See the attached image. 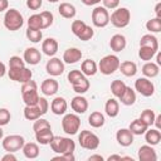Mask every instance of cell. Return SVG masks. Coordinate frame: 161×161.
<instances>
[{
  "instance_id": "6da1fadb",
  "label": "cell",
  "mask_w": 161,
  "mask_h": 161,
  "mask_svg": "<svg viewBox=\"0 0 161 161\" xmlns=\"http://www.w3.org/2000/svg\"><path fill=\"white\" fill-rule=\"evenodd\" d=\"M67 79L69 82V84H72V88L75 93L78 94H83L86 93L89 87H91V83L88 80V78L78 69H73L68 73L67 75Z\"/></svg>"
},
{
  "instance_id": "7a4b0ae2",
  "label": "cell",
  "mask_w": 161,
  "mask_h": 161,
  "mask_svg": "<svg viewBox=\"0 0 161 161\" xmlns=\"http://www.w3.org/2000/svg\"><path fill=\"white\" fill-rule=\"evenodd\" d=\"M50 148L53 152L62 155V153H73L75 150V143L69 137H62V136H53L52 141L49 142Z\"/></svg>"
},
{
  "instance_id": "3957f363",
  "label": "cell",
  "mask_w": 161,
  "mask_h": 161,
  "mask_svg": "<svg viewBox=\"0 0 161 161\" xmlns=\"http://www.w3.org/2000/svg\"><path fill=\"white\" fill-rule=\"evenodd\" d=\"M21 97L25 103V106H35L39 101V93H38V84L34 80H28L25 83H21Z\"/></svg>"
},
{
  "instance_id": "277c9868",
  "label": "cell",
  "mask_w": 161,
  "mask_h": 161,
  "mask_svg": "<svg viewBox=\"0 0 161 161\" xmlns=\"http://www.w3.org/2000/svg\"><path fill=\"white\" fill-rule=\"evenodd\" d=\"M24 24V18L16 9H8L4 15V26L10 31L19 30Z\"/></svg>"
},
{
  "instance_id": "5b68a950",
  "label": "cell",
  "mask_w": 161,
  "mask_h": 161,
  "mask_svg": "<svg viewBox=\"0 0 161 161\" xmlns=\"http://www.w3.org/2000/svg\"><path fill=\"white\" fill-rule=\"evenodd\" d=\"M109 21L114 28H126L131 21V13L127 8H116L109 15Z\"/></svg>"
},
{
  "instance_id": "8992f818",
  "label": "cell",
  "mask_w": 161,
  "mask_h": 161,
  "mask_svg": "<svg viewBox=\"0 0 161 161\" xmlns=\"http://www.w3.org/2000/svg\"><path fill=\"white\" fill-rule=\"evenodd\" d=\"M70 30L78 39L83 42L91 40L94 35V30L82 20H73L70 24Z\"/></svg>"
},
{
  "instance_id": "52a82bcc",
  "label": "cell",
  "mask_w": 161,
  "mask_h": 161,
  "mask_svg": "<svg viewBox=\"0 0 161 161\" xmlns=\"http://www.w3.org/2000/svg\"><path fill=\"white\" fill-rule=\"evenodd\" d=\"M119 58L114 54H108L103 57L98 63V70L104 75H111L116 70H118L119 67Z\"/></svg>"
},
{
  "instance_id": "ba28073f",
  "label": "cell",
  "mask_w": 161,
  "mask_h": 161,
  "mask_svg": "<svg viewBox=\"0 0 161 161\" xmlns=\"http://www.w3.org/2000/svg\"><path fill=\"white\" fill-rule=\"evenodd\" d=\"M78 142H79V146L82 148L94 151L99 146V137L96 133L84 130V131H80V133L78 136Z\"/></svg>"
},
{
  "instance_id": "9c48e42d",
  "label": "cell",
  "mask_w": 161,
  "mask_h": 161,
  "mask_svg": "<svg viewBox=\"0 0 161 161\" xmlns=\"http://www.w3.org/2000/svg\"><path fill=\"white\" fill-rule=\"evenodd\" d=\"M80 127V118L77 113H67L62 119V128L67 135H75Z\"/></svg>"
},
{
  "instance_id": "30bf717a",
  "label": "cell",
  "mask_w": 161,
  "mask_h": 161,
  "mask_svg": "<svg viewBox=\"0 0 161 161\" xmlns=\"http://www.w3.org/2000/svg\"><path fill=\"white\" fill-rule=\"evenodd\" d=\"M25 140L20 135H9L3 138L1 146L6 152H16L23 148Z\"/></svg>"
},
{
  "instance_id": "8fae6325",
  "label": "cell",
  "mask_w": 161,
  "mask_h": 161,
  "mask_svg": "<svg viewBox=\"0 0 161 161\" xmlns=\"http://www.w3.org/2000/svg\"><path fill=\"white\" fill-rule=\"evenodd\" d=\"M92 23L96 28H106L109 24V13L104 6H96L92 10Z\"/></svg>"
},
{
  "instance_id": "7c38bea8",
  "label": "cell",
  "mask_w": 161,
  "mask_h": 161,
  "mask_svg": "<svg viewBox=\"0 0 161 161\" xmlns=\"http://www.w3.org/2000/svg\"><path fill=\"white\" fill-rule=\"evenodd\" d=\"M8 75L11 80L18 82V83H25L28 80L31 79L33 77V72L26 68V67H21V68H9L8 70Z\"/></svg>"
},
{
  "instance_id": "4fadbf2b",
  "label": "cell",
  "mask_w": 161,
  "mask_h": 161,
  "mask_svg": "<svg viewBox=\"0 0 161 161\" xmlns=\"http://www.w3.org/2000/svg\"><path fill=\"white\" fill-rule=\"evenodd\" d=\"M135 91L143 97H151L155 93V84L146 77L137 78L135 80Z\"/></svg>"
},
{
  "instance_id": "5bb4252c",
  "label": "cell",
  "mask_w": 161,
  "mask_h": 161,
  "mask_svg": "<svg viewBox=\"0 0 161 161\" xmlns=\"http://www.w3.org/2000/svg\"><path fill=\"white\" fill-rule=\"evenodd\" d=\"M45 70L52 77H58L64 72V62L57 57H50L45 64Z\"/></svg>"
},
{
  "instance_id": "9a60e30c",
  "label": "cell",
  "mask_w": 161,
  "mask_h": 161,
  "mask_svg": "<svg viewBox=\"0 0 161 161\" xmlns=\"http://www.w3.org/2000/svg\"><path fill=\"white\" fill-rule=\"evenodd\" d=\"M23 59L25 63L30 64V65H36L40 63L42 60V54L40 52L34 48V47H29L24 50V54H23Z\"/></svg>"
},
{
  "instance_id": "2e32d148",
  "label": "cell",
  "mask_w": 161,
  "mask_h": 161,
  "mask_svg": "<svg viewBox=\"0 0 161 161\" xmlns=\"http://www.w3.org/2000/svg\"><path fill=\"white\" fill-rule=\"evenodd\" d=\"M70 107L72 109L77 113V114H83L86 113V111L88 109V101L86 97H83L82 94H78L75 97L72 98L70 101Z\"/></svg>"
},
{
  "instance_id": "e0dca14e",
  "label": "cell",
  "mask_w": 161,
  "mask_h": 161,
  "mask_svg": "<svg viewBox=\"0 0 161 161\" xmlns=\"http://www.w3.org/2000/svg\"><path fill=\"white\" fill-rule=\"evenodd\" d=\"M133 133L128 130V128H119L116 132V140L118 142V145L123 146V147H128L133 143Z\"/></svg>"
},
{
  "instance_id": "ac0fdd59",
  "label": "cell",
  "mask_w": 161,
  "mask_h": 161,
  "mask_svg": "<svg viewBox=\"0 0 161 161\" xmlns=\"http://www.w3.org/2000/svg\"><path fill=\"white\" fill-rule=\"evenodd\" d=\"M138 160L140 161H156L157 153L151 145H148V143L142 145L138 148Z\"/></svg>"
},
{
  "instance_id": "d6986e66",
  "label": "cell",
  "mask_w": 161,
  "mask_h": 161,
  "mask_svg": "<svg viewBox=\"0 0 161 161\" xmlns=\"http://www.w3.org/2000/svg\"><path fill=\"white\" fill-rule=\"evenodd\" d=\"M59 84L54 78H47L40 84V91L44 96H54L58 92Z\"/></svg>"
},
{
  "instance_id": "ffe728a7",
  "label": "cell",
  "mask_w": 161,
  "mask_h": 161,
  "mask_svg": "<svg viewBox=\"0 0 161 161\" xmlns=\"http://www.w3.org/2000/svg\"><path fill=\"white\" fill-rule=\"evenodd\" d=\"M82 52L78 48H68L64 53H63V62L67 64H74L77 62H79L82 59Z\"/></svg>"
},
{
  "instance_id": "44dd1931",
  "label": "cell",
  "mask_w": 161,
  "mask_h": 161,
  "mask_svg": "<svg viewBox=\"0 0 161 161\" xmlns=\"http://www.w3.org/2000/svg\"><path fill=\"white\" fill-rule=\"evenodd\" d=\"M58 48H59L58 42L54 38H47L42 43V50L48 57H54L57 54V52H58Z\"/></svg>"
},
{
  "instance_id": "7402d4cb",
  "label": "cell",
  "mask_w": 161,
  "mask_h": 161,
  "mask_svg": "<svg viewBox=\"0 0 161 161\" xmlns=\"http://www.w3.org/2000/svg\"><path fill=\"white\" fill-rule=\"evenodd\" d=\"M127 45V40H126V36L122 35V34H114L112 35L111 40H109V48L118 53V52H122Z\"/></svg>"
},
{
  "instance_id": "603a6c76",
  "label": "cell",
  "mask_w": 161,
  "mask_h": 161,
  "mask_svg": "<svg viewBox=\"0 0 161 161\" xmlns=\"http://www.w3.org/2000/svg\"><path fill=\"white\" fill-rule=\"evenodd\" d=\"M67 108H68V103L63 97H55L50 103V109L57 116L64 114L67 112Z\"/></svg>"
},
{
  "instance_id": "cb8c5ba5",
  "label": "cell",
  "mask_w": 161,
  "mask_h": 161,
  "mask_svg": "<svg viewBox=\"0 0 161 161\" xmlns=\"http://www.w3.org/2000/svg\"><path fill=\"white\" fill-rule=\"evenodd\" d=\"M80 72L86 77H92L98 72V65L93 59H86L80 64Z\"/></svg>"
},
{
  "instance_id": "d4e9b609",
  "label": "cell",
  "mask_w": 161,
  "mask_h": 161,
  "mask_svg": "<svg viewBox=\"0 0 161 161\" xmlns=\"http://www.w3.org/2000/svg\"><path fill=\"white\" fill-rule=\"evenodd\" d=\"M143 135H145V141L151 146H156L161 141V132L157 128H147Z\"/></svg>"
},
{
  "instance_id": "484cf974",
  "label": "cell",
  "mask_w": 161,
  "mask_h": 161,
  "mask_svg": "<svg viewBox=\"0 0 161 161\" xmlns=\"http://www.w3.org/2000/svg\"><path fill=\"white\" fill-rule=\"evenodd\" d=\"M58 11H59L60 16H63L64 19H73L77 14L75 6L70 3H60L59 8H58Z\"/></svg>"
},
{
  "instance_id": "4316f807",
  "label": "cell",
  "mask_w": 161,
  "mask_h": 161,
  "mask_svg": "<svg viewBox=\"0 0 161 161\" xmlns=\"http://www.w3.org/2000/svg\"><path fill=\"white\" fill-rule=\"evenodd\" d=\"M104 111H106V114L111 118H114L118 116L119 113V103L116 98H109L107 99L106 104H104Z\"/></svg>"
},
{
  "instance_id": "83f0119b",
  "label": "cell",
  "mask_w": 161,
  "mask_h": 161,
  "mask_svg": "<svg viewBox=\"0 0 161 161\" xmlns=\"http://www.w3.org/2000/svg\"><path fill=\"white\" fill-rule=\"evenodd\" d=\"M24 156L29 160H34L39 156V146L35 143V142H28V143H24L23 148H21Z\"/></svg>"
},
{
  "instance_id": "f1b7e54d",
  "label": "cell",
  "mask_w": 161,
  "mask_h": 161,
  "mask_svg": "<svg viewBox=\"0 0 161 161\" xmlns=\"http://www.w3.org/2000/svg\"><path fill=\"white\" fill-rule=\"evenodd\" d=\"M158 73H160V65H157L153 62H146L142 67V74L148 79L157 77Z\"/></svg>"
},
{
  "instance_id": "f546056e",
  "label": "cell",
  "mask_w": 161,
  "mask_h": 161,
  "mask_svg": "<svg viewBox=\"0 0 161 161\" xmlns=\"http://www.w3.org/2000/svg\"><path fill=\"white\" fill-rule=\"evenodd\" d=\"M118 69L126 77H133L137 73V65L135 62H131V60H125V62L119 63Z\"/></svg>"
},
{
  "instance_id": "4dcf8cb0",
  "label": "cell",
  "mask_w": 161,
  "mask_h": 161,
  "mask_svg": "<svg viewBox=\"0 0 161 161\" xmlns=\"http://www.w3.org/2000/svg\"><path fill=\"white\" fill-rule=\"evenodd\" d=\"M118 99L121 101V103L123 106H132V104H135V102H136V92H135V89H132L131 87H126L125 92L122 93V96Z\"/></svg>"
},
{
  "instance_id": "1f68e13d",
  "label": "cell",
  "mask_w": 161,
  "mask_h": 161,
  "mask_svg": "<svg viewBox=\"0 0 161 161\" xmlns=\"http://www.w3.org/2000/svg\"><path fill=\"white\" fill-rule=\"evenodd\" d=\"M106 122V118L103 116V113L98 112V111H94L89 114L88 117V123L91 125V127L93 128H101Z\"/></svg>"
},
{
  "instance_id": "d6a6232c",
  "label": "cell",
  "mask_w": 161,
  "mask_h": 161,
  "mask_svg": "<svg viewBox=\"0 0 161 161\" xmlns=\"http://www.w3.org/2000/svg\"><path fill=\"white\" fill-rule=\"evenodd\" d=\"M53 132H52V127L50 128H44L42 131L35 132V140L38 141V143L40 145H49V142L53 138Z\"/></svg>"
},
{
  "instance_id": "836d02e7",
  "label": "cell",
  "mask_w": 161,
  "mask_h": 161,
  "mask_svg": "<svg viewBox=\"0 0 161 161\" xmlns=\"http://www.w3.org/2000/svg\"><path fill=\"white\" fill-rule=\"evenodd\" d=\"M140 47H150L155 50H158V40L153 34H145L140 39Z\"/></svg>"
},
{
  "instance_id": "e575fe53",
  "label": "cell",
  "mask_w": 161,
  "mask_h": 161,
  "mask_svg": "<svg viewBox=\"0 0 161 161\" xmlns=\"http://www.w3.org/2000/svg\"><path fill=\"white\" fill-rule=\"evenodd\" d=\"M42 116L43 114H42L40 109L38 108L36 104L35 106H25L24 107V117H25V119H28V121H35V119H38Z\"/></svg>"
},
{
  "instance_id": "d590c367",
  "label": "cell",
  "mask_w": 161,
  "mask_h": 161,
  "mask_svg": "<svg viewBox=\"0 0 161 161\" xmlns=\"http://www.w3.org/2000/svg\"><path fill=\"white\" fill-rule=\"evenodd\" d=\"M147 128H148V127H147L140 118L133 119V121L130 123V127H128V130H130L133 135H136V136H141V135H143V133L146 132Z\"/></svg>"
},
{
  "instance_id": "8d00e7d4",
  "label": "cell",
  "mask_w": 161,
  "mask_h": 161,
  "mask_svg": "<svg viewBox=\"0 0 161 161\" xmlns=\"http://www.w3.org/2000/svg\"><path fill=\"white\" fill-rule=\"evenodd\" d=\"M126 83L123 80H119V79H114L112 83H111V92L112 94L116 97V98H119L122 96V93L125 92L126 89Z\"/></svg>"
},
{
  "instance_id": "74e56055",
  "label": "cell",
  "mask_w": 161,
  "mask_h": 161,
  "mask_svg": "<svg viewBox=\"0 0 161 161\" xmlns=\"http://www.w3.org/2000/svg\"><path fill=\"white\" fill-rule=\"evenodd\" d=\"M157 52L158 50H155V49H152L150 47H140V49H138V57H140L141 60L148 62V60H151L155 57V54Z\"/></svg>"
},
{
  "instance_id": "f35d334b",
  "label": "cell",
  "mask_w": 161,
  "mask_h": 161,
  "mask_svg": "<svg viewBox=\"0 0 161 161\" xmlns=\"http://www.w3.org/2000/svg\"><path fill=\"white\" fill-rule=\"evenodd\" d=\"M155 117H156V114H155V112H153L152 109H145V111L141 112V114H140L138 118H140L147 127H151V126L153 125Z\"/></svg>"
},
{
  "instance_id": "ab89813d",
  "label": "cell",
  "mask_w": 161,
  "mask_h": 161,
  "mask_svg": "<svg viewBox=\"0 0 161 161\" xmlns=\"http://www.w3.org/2000/svg\"><path fill=\"white\" fill-rule=\"evenodd\" d=\"M146 29L153 34V33H160L161 31V18H152L150 20H147L146 23Z\"/></svg>"
},
{
  "instance_id": "60d3db41",
  "label": "cell",
  "mask_w": 161,
  "mask_h": 161,
  "mask_svg": "<svg viewBox=\"0 0 161 161\" xmlns=\"http://www.w3.org/2000/svg\"><path fill=\"white\" fill-rule=\"evenodd\" d=\"M25 35L28 38V40H30L31 43H40L42 38H43V33L42 30L39 29H31V28H28L26 31H25Z\"/></svg>"
},
{
  "instance_id": "b9f144b4",
  "label": "cell",
  "mask_w": 161,
  "mask_h": 161,
  "mask_svg": "<svg viewBox=\"0 0 161 161\" xmlns=\"http://www.w3.org/2000/svg\"><path fill=\"white\" fill-rule=\"evenodd\" d=\"M26 23H28V28L39 29V30L43 29V28H42V18H40L39 14H33V15H30Z\"/></svg>"
},
{
  "instance_id": "7bdbcfd3",
  "label": "cell",
  "mask_w": 161,
  "mask_h": 161,
  "mask_svg": "<svg viewBox=\"0 0 161 161\" xmlns=\"http://www.w3.org/2000/svg\"><path fill=\"white\" fill-rule=\"evenodd\" d=\"M39 15L42 18V28L43 29H47V28H49L53 24L54 16H53V14L50 11H42Z\"/></svg>"
},
{
  "instance_id": "ee69618b",
  "label": "cell",
  "mask_w": 161,
  "mask_h": 161,
  "mask_svg": "<svg viewBox=\"0 0 161 161\" xmlns=\"http://www.w3.org/2000/svg\"><path fill=\"white\" fill-rule=\"evenodd\" d=\"M50 127H52V126H50V123H49L47 119L39 117L38 119L34 121L33 131H34V133H35V132H38V131H42V130H44V128H50Z\"/></svg>"
},
{
  "instance_id": "f6af8a7d",
  "label": "cell",
  "mask_w": 161,
  "mask_h": 161,
  "mask_svg": "<svg viewBox=\"0 0 161 161\" xmlns=\"http://www.w3.org/2000/svg\"><path fill=\"white\" fill-rule=\"evenodd\" d=\"M25 67V62L23 58L18 57V55H13L9 59V68H21Z\"/></svg>"
},
{
  "instance_id": "bcb514c9",
  "label": "cell",
  "mask_w": 161,
  "mask_h": 161,
  "mask_svg": "<svg viewBox=\"0 0 161 161\" xmlns=\"http://www.w3.org/2000/svg\"><path fill=\"white\" fill-rule=\"evenodd\" d=\"M11 119L10 111L6 108H0V126H6Z\"/></svg>"
},
{
  "instance_id": "7dc6e473",
  "label": "cell",
  "mask_w": 161,
  "mask_h": 161,
  "mask_svg": "<svg viewBox=\"0 0 161 161\" xmlns=\"http://www.w3.org/2000/svg\"><path fill=\"white\" fill-rule=\"evenodd\" d=\"M36 106H38V108L40 109L42 114H45V113L48 112V108H49V103H48V101H47L44 97H40V98H39V101H38Z\"/></svg>"
},
{
  "instance_id": "c3c4849f",
  "label": "cell",
  "mask_w": 161,
  "mask_h": 161,
  "mask_svg": "<svg viewBox=\"0 0 161 161\" xmlns=\"http://www.w3.org/2000/svg\"><path fill=\"white\" fill-rule=\"evenodd\" d=\"M43 4V0H26V8L30 10H38Z\"/></svg>"
},
{
  "instance_id": "681fc988",
  "label": "cell",
  "mask_w": 161,
  "mask_h": 161,
  "mask_svg": "<svg viewBox=\"0 0 161 161\" xmlns=\"http://www.w3.org/2000/svg\"><path fill=\"white\" fill-rule=\"evenodd\" d=\"M52 160H60V161H74L75 157L73 153H62V155H58V156H54L52 157Z\"/></svg>"
},
{
  "instance_id": "f907efd6",
  "label": "cell",
  "mask_w": 161,
  "mask_h": 161,
  "mask_svg": "<svg viewBox=\"0 0 161 161\" xmlns=\"http://www.w3.org/2000/svg\"><path fill=\"white\" fill-rule=\"evenodd\" d=\"M102 3L106 9H111V10L118 8L119 5V0H102Z\"/></svg>"
},
{
  "instance_id": "816d5d0a",
  "label": "cell",
  "mask_w": 161,
  "mask_h": 161,
  "mask_svg": "<svg viewBox=\"0 0 161 161\" xmlns=\"http://www.w3.org/2000/svg\"><path fill=\"white\" fill-rule=\"evenodd\" d=\"M1 160L3 161H16V156L14 155V152H6V155H4Z\"/></svg>"
},
{
  "instance_id": "f5cc1de1",
  "label": "cell",
  "mask_w": 161,
  "mask_h": 161,
  "mask_svg": "<svg viewBox=\"0 0 161 161\" xmlns=\"http://www.w3.org/2000/svg\"><path fill=\"white\" fill-rule=\"evenodd\" d=\"M86 6H93V5H97L99 4L102 0H80Z\"/></svg>"
},
{
  "instance_id": "db71d44e",
  "label": "cell",
  "mask_w": 161,
  "mask_h": 161,
  "mask_svg": "<svg viewBox=\"0 0 161 161\" xmlns=\"http://www.w3.org/2000/svg\"><path fill=\"white\" fill-rule=\"evenodd\" d=\"M9 8V1L8 0H0V13L6 11Z\"/></svg>"
},
{
  "instance_id": "11a10c76",
  "label": "cell",
  "mask_w": 161,
  "mask_h": 161,
  "mask_svg": "<svg viewBox=\"0 0 161 161\" xmlns=\"http://www.w3.org/2000/svg\"><path fill=\"white\" fill-rule=\"evenodd\" d=\"M94 160H97V161H103L104 158H103L102 155H91V156L88 157V161H94Z\"/></svg>"
},
{
  "instance_id": "9f6ffc18",
  "label": "cell",
  "mask_w": 161,
  "mask_h": 161,
  "mask_svg": "<svg viewBox=\"0 0 161 161\" xmlns=\"http://www.w3.org/2000/svg\"><path fill=\"white\" fill-rule=\"evenodd\" d=\"M160 121H161V116H160V114H157V116L155 117V121H153V125L156 126L155 128H157V130H160V128H161V122H160Z\"/></svg>"
},
{
  "instance_id": "6f0895ef",
  "label": "cell",
  "mask_w": 161,
  "mask_h": 161,
  "mask_svg": "<svg viewBox=\"0 0 161 161\" xmlns=\"http://www.w3.org/2000/svg\"><path fill=\"white\" fill-rule=\"evenodd\" d=\"M155 14L156 18H161V3H157L155 6Z\"/></svg>"
},
{
  "instance_id": "680465c9",
  "label": "cell",
  "mask_w": 161,
  "mask_h": 161,
  "mask_svg": "<svg viewBox=\"0 0 161 161\" xmlns=\"http://www.w3.org/2000/svg\"><path fill=\"white\" fill-rule=\"evenodd\" d=\"M5 73H6V67H5V64L0 60V78H3V77L5 75Z\"/></svg>"
},
{
  "instance_id": "91938a15",
  "label": "cell",
  "mask_w": 161,
  "mask_h": 161,
  "mask_svg": "<svg viewBox=\"0 0 161 161\" xmlns=\"http://www.w3.org/2000/svg\"><path fill=\"white\" fill-rule=\"evenodd\" d=\"M107 160H108V161H113V160H118V161H121V160H122V156H119V155H111V156H108Z\"/></svg>"
},
{
  "instance_id": "94428289",
  "label": "cell",
  "mask_w": 161,
  "mask_h": 161,
  "mask_svg": "<svg viewBox=\"0 0 161 161\" xmlns=\"http://www.w3.org/2000/svg\"><path fill=\"white\" fill-rule=\"evenodd\" d=\"M3 136H4V131H3V128L0 126V140H3Z\"/></svg>"
},
{
  "instance_id": "6125c7cd",
  "label": "cell",
  "mask_w": 161,
  "mask_h": 161,
  "mask_svg": "<svg viewBox=\"0 0 161 161\" xmlns=\"http://www.w3.org/2000/svg\"><path fill=\"white\" fill-rule=\"evenodd\" d=\"M49 3H57V1H59V0H48Z\"/></svg>"
}]
</instances>
